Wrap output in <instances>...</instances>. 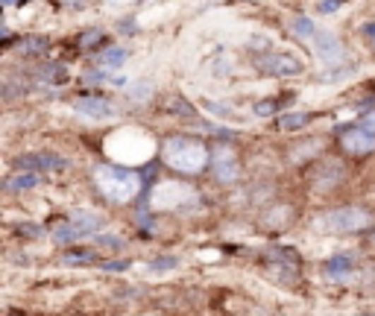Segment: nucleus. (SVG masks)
<instances>
[{
	"label": "nucleus",
	"mask_w": 375,
	"mask_h": 316,
	"mask_svg": "<svg viewBox=\"0 0 375 316\" xmlns=\"http://www.w3.org/2000/svg\"><path fill=\"white\" fill-rule=\"evenodd\" d=\"M340 144L352 155H369V152H375V132H369L358 123V126H352L340 135Z\"/></svg>",
	"instance_id": "6e6552de"
},
{
	"label": "nucleus",
	"mask_w": 375,
	"mask_h": 316,
	"mask_svg": "<svg viewBox=\"0 0 375 316\" xmlns=\"http://www.w3.org/2000/svg\"><path fill=\"white\" fill-rule=\"evenodd\" d=\"M162 158H165L167 167L179 170V173H200L208 164V150H206V144L196 141V138L176 135V138H167L165 141Z\"/></svg>",
	"instance_id": "f03ea898"
},
{
	"label": "nucleus",
	"mask_w": 375,
	"mask_h": 316,
	"mask_svg": "<svg viewBox=\"0 0 375 316\" xmlns=\"http://www.w3.org/2000/svg\"><path fill=\"white\" fill-rule=\"evenodd\" d=\"M361 126L369 129V132H375V111H367V114L361 117Z\"/></svg>",
	"instance_id": "393cba45"
},
{
	"label": "nucleus",
	"mask_w": 375,
	"mask_h": 316,
	"mask_svg": "<svg viewBox=\"0 0 375 316\" xmlns=\"http://www.w3.org/2000/svg\"><path fill=\"white\" fill-rule=\"evenodd\" d=\"M21 167L27 170H65L68 162L59 155H50V152H38V155H21V162H18Z\"/></svg>",
	"instance_id": "9b49d317"
},
{
	"label": "nucleus",
	"mask_w": 375,
	"mask_h": 316,
	"mask_svg": "<svg viewBox=\"0 0 375 316\" xmlns=\"http://www.w3.org/2000/svg\"><path fill=\"white\" fill-rule=\"evenodd\" d=\"M109 152L124 158V162H147L153 152V141L147 132L124 129V132H114V138L109 141Z\"/></svg>",
	"instance_id": "20e7f679"
},
{
	"label": "nucleus",
	"mask_w": 375,
	"mask_h": 316,
	"mask_svg": "<svg viewBox=\"0 0 375 316\" xmlns=\"http://www.w3.org/2000/svg\"><path fill=\"white\" fill-rule=\"evenodd\" d=\"M35 185H38V176L35 173H15V176H9V182H6L9 190H30Z\"/></svg>",
	"instance_id": "2eb2a0df"
},
{
	"label": "nucleus",
	"mask_w": 375,
	"mask_h": 316,
	"mask_svg": "<svg viewBox=\"0 0 375 316\" xmlns=\"http://www.w3.org/2000/svg\"><path fill=\"white\" fill-rule=\"evenodd\" d=\"M261 71L273 73V76H299L302 73V62L290 53H267L261 56Z\"/></svg>",
	"instance_id": "0eeeda50"
},
{
	"label": "nucleus",
	"mask_w": 375,
	"mask_h": 316,
	"mask_svg": "<svg viewBox=\"0 0 375 316\" xmlns=\"http://www.w3.org/2000/svg\"><path fill=\"white\" fill-rule=\"evenodd\" d=\"M65 264H71V267L94 264V252H71V255H65Z\"/></svg>",
	"instance_id": "6ab92c4d"
},
{
	"label": "nucleus",
	"mask_w": 375,
	"mask_h": 316,
	"mask_svg": "<svg viewBox=\"0 0 375 316\" xmlns=\"http://www.w3.org/2000/svg\"><path fill=\"white\" fill-rule=\"evenodd\" d=\"M124 59H126V47L112 44L109 50H103L100 56H97V65L100 68H117V65H124Z\"/></svg>",
	"instance_id": "4468645a"
},
{
	"label": "nucleus",
	"mask_w": 375,
	"mask_h": 316,
	"mask_svg": "<svg viewBox=\"0 0 375 316\" xmlns=\"http://www.w3.org/2000/svg\"><path fill=\"white\" fill-rule=\"evenodd\" d=\"M252 111L258 114V117H267V114H273V103H270V100H267V103H255Z\"/></svg>",
	"instance_id": "5701e85b"
},
{
	"label": "nucleus",
	"mask_w": 375,
	"mask_h": 316,
	"mask_svg": "<svg viewBox=\"0 0 375 316\" xmlns=\"http://www.w3.org/2000/svg\"><path fill=\"white\" fill-rule=\"evenodd\" d=\"M100 267L106 272H124V269H129V261H103Z\"/></svg>",
	"instance_id": "4be33fe9"
},
{
	"label": "nucleus",
	"mask_w": 375,
	"mask_h": 316,
	"mask_svg": "<svg viewBox=\"0 0 375 316\" xmlns=\"http://www.w3.org/2000/svg\"><path fill=\"white\" fill-rule=\"evenodd\" d=\"M206 109H208V114L229 117V121H238V117H234V111H232V109H226V106H220V103H211V100H206Z\"/></svg>",
	"instance_id": "412c9836"
},
{
	"label": "nucleus",
	"mask_w": 375,
	"mask_h": 316,
	"mask_svg": "<svg viewBox=\"0 0 375 316\" xmlns=\"http://www.w3.org/2000/svg\"><path fill=\"white\" fill-rule=\"evenodd\" d=\"M311 47H314V53H317L326 65H334L338 59H343V47L338 44V38H334L331 32H323V30H320L317 35H314Z\"/></svg>",
	"instance_id": "9d476101"
},
{
	"label": "nucleus",
	"mask_w": 375,
	"mask_h": 316,
	"mask_svg": "<svg viewBox=\"0 0 375 316\" xmlns=\"http://www.w3.org/2000/svg\"><path fill=\"white\" fill-rule=\"evenodd\" d=\"M71 223L76 229H83V234H91V231H97V229L103 226V217L100 214H91V211H73L71 214Z\"/></svg>",
	"instance_id": "f8f14e48"
},
{
	"label": "nucleus",
	"mask_w": 375,
	"mask_h": 316,
	"mask_svg": "<svg viewBox=\"0 0 375 316\" xmlns=\"http://www.w3.org/2000/svg\"><path fill=\"white\" fill-rule=\"evenodd\" d=\"M80 237H85V234H83V229H76L73 223H71V226H59V229L53 231V241H56V243H68V241H80Z\"/></svg>",
	"instance_id": "dca6fc26"
},
{
	"label": "nucleus",
	"mask_w": 375,
	"mask_h": 316,
	"mask_svg": "<svg viewBox=\"0 0 375 316\" xmlns=\"http://www.w3.org/2000/svg\"><path fill=\"white\" fill-rule=\"evenodd\" d=\"M73 111L80 117H85V121H94V123L112 121L117 114L114 106L109 100H103V97H80V100H73Z\"/></svg>",
	"instance_id": "423d86ee"
},
{
	"label": "nucleus",
	"mask_w": 375,
	"mask_h": 316,
	"mask_svg": "<svg viewBox=\"0 0 375 316\" xmlns=\"http://www.w3.org/2000/svg\"><path fill=\"white\" fill-rule=\"evenodd\" d=\"M176 264H179L176 258H162V261H153L150 269H170V267H176Z\"/></svg>",
	"instance_id": "b1692460"
},
{
	"label": "nucleus",
	"mask_w": 375,
	"mask_h": 316,
	"mask_svg": "<svg viewBox=\"0 0 375 316\" xmlns=\"http://www.w3.org/2000/svg\"><path fill=\"white\" fill-rule=\"evenodd\" d=\"M338 4H340V0H323L320 12H334V9H338Z\"/></svg>",
	"instance_id": "a878e982"
},
{
	"label": "nucleus",
	"mask_w": 375,
	"mask_h": 316,
	"mask_svg": "<svg viewBox=\"0 0 375 316\" xmlns=\"http://www.w3.org/2000/svg\"><path fill=\"white\" fill-rule=\"evenodd\" d=\"M91 176H94L97 190H100L109 202H129L138 196V190H141V176L126 167H117V164H97Z\"/></svg>",
	"instance_id": "f257e3e1"
},
{
	"label": "nucleus",
	"mask_w": 375,
	"mask_h": 316,
	"mask_svg": "<svg viewBox=\"0 0 375 316\" xmlns=\"http://www.w3.org/2000/svg\"><path fill=\"white\" fill-rule=\"evenodd\" d=\"M372 223H375V217L367 208H361V205L334 208V211H328V214L320 217V229H326V231H340V234L343 231H364Z\"/></svg>",
	"instance_id": "7ed1b4c3"
},
{
	"label": "nucleus",
	"mask_w": 375,
	"mask_h": 316,
	"mask_svg": "<svg viewBox=\"0 0 375 316\" xmlns=\"http://www.w3.org/2000/svg\"><path fill=\"white\" fill-rule=\"evenodd\" d=\"M200 196H196V190L185 182H159L153 190V205L155 208H188L191 202H196Z\"/></svg>",
	"instance_id": "39448f33"
},
{
	"label": "nucleus",
	"mask_w": 375,
	"mask_h": 316,
	"mask_svg": "<svg viewBox=\"0 0 375 316\" xmlns=\"http://www.w3.org/2000/svg\"><path fill=\"white\" fill-rule=\"evenodd\" d=\"M211 167H214L220 182H234V176H238V155H234V150L226 144L214 147L211 150Z\"/></svg>",
	"instance_id": "1a4fd4ad"
},
{
	"label": "nucleus",
	"mask_w": 375,
	"mask_h": 316,
	"mask_svg": "<svg viewBox=\"0 0 375 316\" xmlns=\"http://www.w3.org/2000/svg\"><path fill=\"white\" fill-rule=\"evenodd\" d=\"M94 243L97 246H109V249H124V237H117V234H94Z\"/></svg>",
	"instance_id": "a211bd4d"
},
{
	"label": "nucleus",
	"mask_w": 375,
	"mask_h": 316,
	"mask_svg": "<svg viewBox=\"0 0 375 316\" xmlns=\"http://www.w3.org/2000/svg\"><path fill=\"white\" fill-rule=\"evenodd\" d=\"M352 269V258H331L328 264H326V275H331V279H340V275H346Z\"/></svg>",
	"instance_id": "f3484780"
},
{
	"label": "nucleus",
	"mask_w": 375,
	"mask_h": 316,
	"mask_svg": "<svg viewBox=\"0 0 375 316\" xmlns=\"http://www.w3.org/2000/svg\"><path fill=\"white\" fill-rule=\"evenodd\" d=\"M290 30L299 35V38H305V42H314V35L320 32L317 24H314L311 18H305V15H293V18H290Z\"/></svg>",
	"instance_id": "ddd939ff"
},
{
	"label": "nucleus",
	"mask_w": 375,
	"mask_h": 316,
	"mask_svg": "<svg viewBox=\"0 0 375 316\" xmlns=\"http://www.w3.org/2000/svg\"><path fill=\"white\" fill-rule=\"evenodd\" d=\"M305 123H308V114L305 111L302 114H287V117H282V129H299Z\"/></svg>",
	"instance_id": "aec40b11"
}]
</instances>
